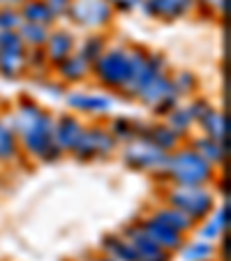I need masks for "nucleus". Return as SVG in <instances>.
I'll return each mask as SVG.
<instances>
[{
  "instance_id": "7",
  "label": "nucleus",
  "mask_w": 231,
  "mask_h": 261,
  "mask_svg": "<svg viewBox=\"0 0 231 261\" xmlns=\"http://www.w3.org/2000/svg\"><path fill=\"white\" fill-rule=\"evenodd\" d=\"M113 148H116V139L109 132H104V129L93 127V129H84V132H81V137L72 153L79 160H95V158H107V155H111Z\"/></svg>"
},
{
  "instance_id": "13",
  "label": "nucleus",
  "mask_w": 231,
  "mask_h": 261,
  "mask_svg": "<svg viewBox=\"0 0 231 261\" xmlns=\"http://www.w3.org/2000/svg\"><path fill=\"white\" fill-rule=\"evenodd\" d=\"M192 0H146L143 3V12L150 16H160V19H178L190 10Z\"/></svg>"
},
{
  "instance_id": "22",
  "label": "nucleus",
  "mask_w": 231,
  "mask_h": 261,
  "mask_svg": "<svg viewBox=\"0 0 231 261\" xmlns=\"http://www.w3.org/2000/svg\"><path fill=\"white\" fill-rule=\"evenodd\" d=\"M201 127L206 129L208 139H213V141H217V143H226V118H224V114H220V111L213 109L211 114L201 120Z\"/></svg>"
},
{
  "instance_id": "36",
  "label": "nucleus",
  "mask_w": 231,
  "mask_h": 261,
  "mask_svg": "<svg viewBox=\"0 0 231 261\" xmlns=\"http://www.w3.org/2000/svg\"><path fill=\"white\" fill-rule=\"evenodd\" d=\"M206 7H213V10H217V12H222L224 10V5H226V0H201Z\"/></svg>"
},
{
  "instance_id": "11",
  "label": "nucleus",
  "mask_w": 231,
  "mask_h": 261,
  "mask_svg": "<svg viewBox=\"0 0 231 261\" xmlns=\"http://www.w3.org/2000/svg\"><path fill=\"white\" fill-rule=\"evenodd\" d=\"M81 132H84V127L74 116H63L54 123V141L60 150H74Z\"/></svg>"
},
{
  "instance_id": "6",
  "label": "nucleus",
  "mask_w": 231,
  "mask_h": 261,
  "mask_svg": "<svg viewBox=\"0 0 231 261\" xmlns=\"http://www.w3.org/2000/svg\"><path fill=\"white\" fill-rule=\"evenodd\" d=\"M139 99H141L146 107H150L155 114L167 116L171 109H176L178 104V95L171 86V76L167 74H160L150 84H146L141 90H139Z\"/></svg>"
},
{
  "instance_id": "30",
  "label": "nucleus",
  "mask_w": 231,
  "mask_h": 261,
  "mask_svg": "<svg viewBox=\"0 0 231 261\" xmlns=\"http://www.w3.org/2000/svg\"><path fill=\"white\" fill-rule=\"evenodd\" d=\"M16 155V139H14V132L5 127L0 123V160H10Z\"/></svg>"
},
{
  "instance_id": "1",
  "label": "nucleus",
  "mask_w": 231,
  "mask_h": 261,
  "mask_svg": "<svg viewBox=\"0 0 231 261\" xmlns=\"http://www.w3.org/2000/svg\"><path fill=\"white\" fill-rule=\"evenodd\" d=\"M148 54L143 49H111L104 51L97 60H95V74L109 88H120L125 90L132 86L137 79V74L141 72L143 63H146Z\"/></svg>"
},
{
  "instance_id": "34",
  "label": "nucleus",
  "mask_w": 231,
  "mask_h": 261,
  "mask_svg": "<svg viewBox=\"0 0 231 261\" xmlns=\"http://www.w3.org/2000/svg\"><path fill=\"white\" fill-rule=\"evenodd\" d=\"M44 5L49 7L51 16H63L69 12V5H72V0H44Z\"/></svg>"
},
{
  "instance_id": "10",
  "label": "nucleus",
  "mask_w": 231,
  "mask_h": 261,
  "mask_svg": "<svg viewBox=\"0 0 231 261\" xmlns=\"http://www.w3.org/2000/svg\"><path fill=\"white\" fill-rule=\"evenodd\" d=\"M139 224H141V229L146 231V236L150 238L155 245L162 247L164 252H176V250L183 247V233L169 229L167 224L158 222L155 217H146V220L139 222Z\"/></svg>"
},
{
  "instance_id": "20",
  "label": "nucleus",
  "mask_w": 231,
  "mask_h": 261,
  "mask_svg": "<svg viewBox=\"0 0 231 261\" xmlns=\"http://www.w3.org/2000/svg\"><path fill=\"white\" fill-rule=\"evenodd\" d=\"M150 217H155L158 222H162V224H167L169 229H173V231L178 233H185L192 229V220H187L185 215H183L181 211H176V208H160V211H155Z\"/></svg>"
},
{
  "instance_id": "4",
  "label": "nucleus",
  "mask_w": 231,
  "mask_h": 261,
  "mask_svg": "<svg viewBox=\"0 0 231 261\" xmlns=\"http://www.w3.org/2000/svg\"><path fill=\"white\" fill-rule=\"evenodd\" d=\"M169 206L181 211L187 220H201L211 213L213 197L201 185H178L169 192Z\"/></svg>"
},
{
  "instance_id": "32",
  "label": "nucleus",
  "mask_w": 231,
  "mask_h": 261,
  "mask_svg": "<svg viewBox=\"0 0 231 261\" xmlns=\"http://www.w3.org/2000/svg\"><path fill=\"white\" fill-rule=\"evenodd\" d=\"M21 21V14L16 10H0V33H16Z\"/></svg>"
},
{
  "instance_id": "14",
  "label": "nucleus",
  "mask_w": 231,
  "mask_h": 261,
  "mask_svg": "<svg viewBox=\"0 0 231 261\" xmlns=\"http://www.w3.org/2000/svg\"><path fill=\"white\" fill-rule=\"evenodd\" d=\"M160 74H164V58L162 56H148L146 63H143V67H141V72L137 74V79L132 81V86H130L125 93L137 95L143 86L150 84V81L155 79V76H160Z\"/></svg>"
},
{
  "instance_id": "8",
  "label": "nucleus",
  "mask_w": 231,
  "mask_h": 261,
  "mask_svg": "<svg viewBox=\"0 0 231 261\" xmlns=\"http://www.w3.org/2000/svg\"><path fill=\"white\" fill-rule=\"evenodd\" d=\"M67 14L79 25L99 28L111 19V7H109L107 0H72Z\"/></svg>"
},
{
  "instance_id": "19",
  "label": "nucleus",
  "mask_w": 231,
  "mask_h": 261,
  "mask_svg": "<svg viewBox=\"0 0 231 261\" xmlns=\"http://www.w3.org/2000/svg\"><path fill=\"white\" fill-rule=\"evenodd\" d=\"M192 150L197 155H201L208 164L222 162V160L226 158V143H217L208 137H199L197 141H194V148H192Z\"/></svg>"
},
{
  "instance_id": "26",
  "label": "nucleus",
  "mask_w": 231,
  "mask_h": 261,
  "mask_svg": "<svg viewBox=\"0 0 231 261\" xmlns=\"http://www.w3.org/2000/svg\"><path fill=\"white\" fill-rule=\"evenodd\" d=\"M111 134L113 139H123V141H132L139 137V125L130 118H116L111 123Z\"/></svg>"
},
{
  "instance_id": "15",
  "label": "nucleus",
  "mask_w": 231,
  "mask_h": 261,
  "mask_svg": "<svg viewBox=\"0 0 231 261\" xmlns=\"http://www.w3.org/2000/svg\"><path fill=\"white\" fill-rule=\"evenodd\" d=\"M74 46V40L69 33H54L46 37L44 42V51H46V60H51V63H63L65 58L69 56V51H72Z\"/></svg>"
},
{
  "instance_id": "5",
  "label": "nucleus",
  "mask_w": 231,
  "mask_h": 261,
  "mask_svg": "<svg viewBox=\"0 0 231 261\" xmlns=\"http://www.w3.org/2000/svg\"><path fill=\"white\" fill-rule=\"evenodd\" d=\"M21 141H23L25 150L33 158L46 160V162H54V160L60 158V148L54 141V120H51L49 114H44V118L40 123L35 125V127H30L21 137Z\"/></svg>"
},
{
  "instance_id": "3",
  "label": "nucleus",
  "mask_w": 231,
  "mask_h": 261,
  "mask_svg": "<svg viewBox=\"0 0 231 261\" xmlns=\"http://www.w3.org/2000/svg\"><path fill=\"white\" fill-rule=\"evenodd\" d=\"M169 155L164 150H160L155 143H150L146 137H137L125 146L123 160L127 167L137 169V171H150V173H162L167 167Z\"/></svg>"
},
{
  "instance_id": "33",
  "label": "nucleus",
  "mask_w": 231,
  "mask_h": 261,
  "mask_svg": "<svg viewBox=\"0 0 231 261\" xmlns=\"http://www.w3.org/2000/svg\"><path fill=\"white\" fill-rule=\"evenodd\" d=\"M187 109H190V114H192V120H197V123H201V120L213 111V107L206 102V99H197V102H192Z\"/></svg>"
},
{
  "instance_id": "35",
  "label": "nucleus",
  "mask_w": 231,
  "mask_h": 261,
  "mask_svg": "<svg viewBox=\"0 0 231 261\" xmlns=\"http://www.w3.org/2000/svg\"><path fill=\"white\" fill-rule=\"evenodd\" d=\"M107 3H109V7H116L120 12H132L141 5L143 0H107Z\"/></svg>"
},
{
  "instance_id": "21",
  "label": "nucleus",
  "mask_w": 231,
  "mask_h": 261,
  "mask_svg": "<svg viewBox=\"0 0 231 261\" xmlns=\"http://www.w3.org/2000/svg\"><path fill=\"white\" fill-rule=\"evenodd\" d=\"M143 137L148 139L150 143H155V146L160 148V150H171V148L178 146V139H181V134H176L171 127H167V125H158V127H150Z\"/></svg>"
},
{
  "instance_id": "23",
  "label": "nucleus",
  "mask_w": 231,
  "mask_h": 261,
  "mask_svg": "<svg viewBox=\"0 0 231 261\" xmlns=\"http://www.w3.org/2000/svg\"><path fill=\"white\" fill-rule=\"evenodd\" d=\"M16 35H19V40L23 42V44L33 46V49H37V46H44L46 37H49V30L44 28V25H37V23H21L19 30H16Z\"/></svg>"
},
{
  "instance_id": "18",
  "label": "nucleus",
  "mask_w": 231,
  "mask_h": 261,
  "mask_svg": "<svg viewBox=\"0 0 231 261\" xmlns=\"http://www.w3.org/2000/svg\"><path fill=\"white\" fill-rule=\"evenodd\" d=\"M28 63V56H25L23 49L19 51H0V74L7 76V79H14L19 76L21 69Z\"/></svg>"
},
{
  "instance_id": "2",
  "label": "nucleus",
  "mask_w": 231,
  "mask_h": 261,
  "mask_svg": "<svg viewBox=\"0 0 231 261\" xmlns=\"http://www.w3.org/2000/svg\"><path fill=\"white\" fill-rule=\"evenodd\" d=\"M164 176L171 178L176 185H203L211 180L213 169L201 155H197L190 148V150H178L169 155Z\"/></svg>"
},
{
  "instance_id": "12",
  "label": "nucleus",
  "mask_w": 231,
  "mask_h": 261,
  "mask_svg": "<svg viewBox=\"0 0 231 261\" xmlns=\"http://www.w3.org/2000/svg\"><path fill=\"white\" fill-rule=\"evenodd\" d=\"M67 104L76 111L86 114H104L113 107V99L107 95H93V93H72L67 95Z\"/></svg>"
},
{
  "instance_id": "9",
  "label": "nucleus",
  "mask_w": 231,
  "mask_h": 261,
  "mask_svg": "<svg viewBox=\"0 0 231 261\" xmlns=\"http://www.w3.org/2000/svg\"><path fill=\"white\" fill-rule=\"evenodd\" d=\"M125 241L132 245L134 254H137V261H169V252H164L160 245L150 241L146 236V231L141 229V224H132L123 231Z\"/></svg>"
},
{
  "instance_id": "16",
  "label": "nucleus",
  "mask_w": 231,
  "mask_h": 261,
  "mask_svg": "<svg viewBox=\"0 0 231 261\" xmlns=\"http://www.w3.org/2000/svg\"><path fill=\"white\" fill-rule=\"evenodd\" d=\"M104 256H109L111 261H137L132 245L125 241V236H109L102 243Z\"/></svg>"
},
{
  "instance_id": "38",
  "label": "nucleus",
  "mask_w": 231,
  "mask_h": 261,
  "mask_svg": "<svg viewBox=\"0 0 231 261\" xmlns=\"http://www.w3.org/2000/svg\"><path fill=\"white\" fill-rule=\"evenodd\" d=\"M90 261H111L109 256H97V259H90Z\"/></svg>"
},
{
  "instance_id": "37",
  "label": "nucleus",
  "mask_w": 231,
  "mask_h": 261,
  "mask_svg": "<svg viewBox=\"0 0 231 261\" xmlns=\"http://www.w3.org/2000/svg\"><path fill=\"white\" fill-rule=\"evenodd\" d=\"M25 0H0V10H14V5H21Z\"/></svg>"
},
{
  "instance_id": "29",
  "label": "nucleus",
  "mask_w": 231,
  "mask_h": 261,
  "mask_svg": "<svg viewBox=\"0 0 231 261\" xmlns=\"http://www.w3.org/2000/svg\"><path fill=\"white\" fill-rule=\"evenodd\" d=\"M181 252L187 261H208L213 256L211 243H190L187 247H181Z\"/></svg>"
},
{
  "instance_id": "25",
  "label": "nucleus",
  "mask_w": 231,
  "mask_h": 261,
  "mask_svg": "<svg viewBox=\"0 0 231 261\" xmlns=\"http://www.w3.org/2000/svg\"><path fill=\"white\" fill-rule=\"evenodd\" d=\"M226 222H229V206L224 203V206H222L220 211H217L215 220H211L208 224H203L201 231H199V233H201V236L206 238V241H208V238H215V236H220V233L226 229Z\"/></svg>"
},
{
  "instance_id": "31",
  "label": "nucleus",
  "mask_w": 231,
  "mask_h": 261,
  "mask_svg": "<svg viewBox=\"0 0 231 261\" xmlns=\"http://www.w3.org/2000/svg\"><path fill=\"white\" fill-rule=\"evenodd\" d=\"M171 86H173V90H176V95L181 97V95H190L192 90L197 88V79H194V74H190V72H181L171 79Z\"/></svg>"
},
{
  "instance_id": "24",
  "label": "nucleus",
  "mask_w": 231,
  "mask_h": 261,
  "mask_svg": "<svg viewBox=\"0 0 231 261\" xmlns=\"http://www.w3.org/2000/svg\"><path fill=\"white\" fill-rule=\"evenodd\" d=\"M58 65H60V74H63L67 81H79V79H84L86 72H88V67H90V65L86 63L81 56H72V54H69L67 58H65L63 63H58Z\"/></svg>"
},
{
  "instance_id": "28",
  "label": "nucleus",
  "mask_w": 231,
  "mask_h": 261,
  "mask_svg": "<svg viewBox=\"0 0 231 261\" xmlns=\"http://www.w3.org/2000/svg\"><path fill=\"white\" fill-rule=\"evenodd\" d=\"M192 123H194V120H192L190 109H171V111H169V125L167 127H171L176 134H183Z\"/></svg>"
},
{
  "instance_id": "27",
  "label": "nucleus",
  "mask_w": 231,
  "mask_h": 261,
  "mask_svg": "<svg viewBox=\"0 0 231 261\" xmlns=\"http://www.w3.org/2000/svg\"><path fill=\"white\" fill-rule=\"evenodd\" d=\"M104 51H107V49H104V40H102V37H88V40L84 42V46H81L79 56L88 65H95V60H97Z\"/></svg>"
},
{
  "instance_id": "17",
  "label": "nucleus",
  "mask_w": 231,
  "mask_h": 261,
  "mask_svg": "<svg viewBox=\"0 0 231 261\" xmlns=\"http://www.w3.org/2000/svg\"><path fill=\"white\" fill-rule=\"evenodd\" d=\"M21 21L49 28L51 21H54V16H51L49 7L44 5V0H25L23 7H21Z\"/></svg>"
}]
</instances>
